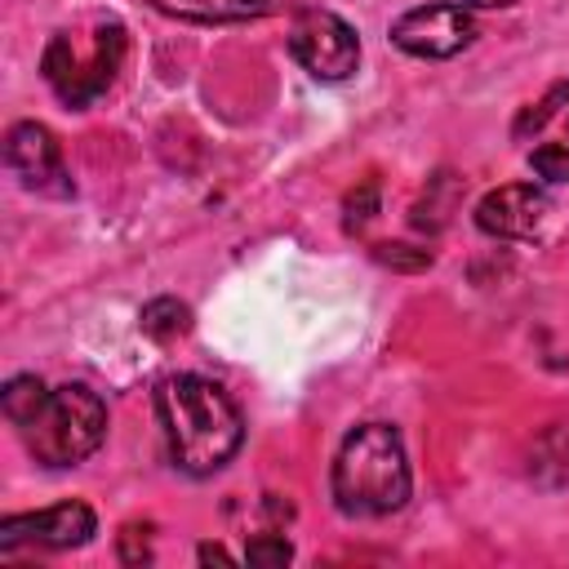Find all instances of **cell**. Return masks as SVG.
Returning <instances> with one entry per match:
<instances>
[{"instance_id":"obj_14","label":"cell","mask_w":569,"mask_h":569,"mask_svg":"<svg viewBox=\"0 0 569 569\" xmlns=\"http://www.w3.org/2000/svg\"><path fill=\"white\" fill-rule=\"evenodd\" d=\"M560 102H569V80H565V84H556V89H551V93H547L538 107L520 111V120H516V138H529V133H538V129H542V124L556 116V107H560Z\"/></svg>"},{"instance_id":"obj_18","label":"cell","mask_w":569,"mask_h":569,"mask_svg":"<svg viewBox=\"0 0 569 569\" xmlns=\"http://www.w3.org/2000/svg\"><path fill=\"white\" fill-rule=\"evenodd\" d=\"M200 560H204V565H231V556H227L222 547H213V542L200 547Z\"/></svg>"},{"instance_id":"obj_7","label":"cell","mask_w":569,"mask_h":569,"mask_svg":"<svg viewBox=\"0 0 569 569\" xmlns=\"http://www.w3.org/2000/svg\"><path fill=\"white\" fill-rule=\"evenodd\" d=\"M93 529H98L93 507L80 502V498H67V502H53L44 511H27V516L0 520V551H18V547H49V551L84 547L93 538Z\"/></svg>"},{"instance_id":"obj_15","label":"cell","mask_w":569,"mask_h":569,"mask_svg":"<svg viewBox=\"0 0 569 569\" xmlns=\"http://www.w3.org/2000/svg\"><path fill=\"white\" fill-rule=\"evenodd\" d=\"M529 164H533V173H538L542 182H569V147H560V142L538 147V151L529 156Z\"/></svg>"},{"instance_id":"obj_13","label":"cell","mask_w":569,"mask_h":569,"mask_svg":"<svg viewBox=\"0 0 569 569\" xmlns=\"http://www.w3.org/2000/svg\"><path fill=\"white\" fill-rule=\"evenodd\" d=\"M244 560L249 565H289L293 560V547H289L284 533H258V538H249Z\"/></svg>"},{"instance_id":"obj_11","label":"cell","mask_w":569,"mask_h":569,"mask_svg":"<svg viewBox=\"0 0 569 569\" xmlns=\"http://www.w3.org/2000/svg\"><path fill=\"white\" fill-rule=\"evenodd\" d=\"M44 400H49V387H44L36 373H18V378H9L4 391H0L4 418H9L13 427H27V422L44 409Z\"/></svg>"},{"instance_id":"obj_12","label":"cell","mask_w":569,"mask_h":569,"mask_svg":"<svg viewBox=\"0 0 569 569\" xmlns=\"http://www.w3.org/2000/svg\"><path fill=\"white\" fill-rule=\"evenodd\" d=\"M138 320H142V333H147V338L173 342V338H182V333L191 329V307L178 302V298H151Z\"/></svg>"},{"instance_id":"obj_17","label":"cell","mask_w":569,"mask_h":569,"mask_svg":"<svg viewBox=\"0 0 569 569\" xmlns=\"http://www.w3.org/2000/svg\"><path fill=\"white\" fill-rule=\"evenodd\" d=\"M373 200H378V187L373 182H365L360 191H351L347 196V227H365L369 213H373Z\"/></svg>"},{"instance_id":"obj_6","label":"cell","mask_w":569,"mask_h":569,"mask_svg":"<svg viewBox=\"0 0 569 569\" xmlns=\"http://www.w3.org/2000/svg\"><path fill=\"white\" fill-rule=\"evenodd\" d=\"M471 40H476V18H471V9H462L453 0L405 9L391 22V44L413 58H453Z\"/></svg>"},{"instance_id":"obj_9","label":"cell","mask_w":569,"mask_h":569,"mask_svg":"<svg viewBox=\"0 0 569 569\" xmlns=\"http://www.w3.org/2000/svg\"><path fill=\"white\" fill-rule=\"evenodd\" d=\"M551 213V200L542 187L533 182H511V187H498L489 191L480 204H476V227L485 236H498V240H533L542 231Z\"/></svg>"},{"instance_id":"obj_4","label":"cell","mask_w":569,"mask_h":569,"mask_svg":"<svg viewBox=\"0 0 569 569\" xmlns=\"http://www.w3.org/2000/svg\"><path fill=\"white\" fill-rule=\"evenodd\" d=\"M120 58H124V27L120 22H107V27H98V36H93V49L89 53H76V44H71V36L67 31H58L53 40H49V49H44V80L58 89V98L62 102H71V107H84V102H93L107 84H111V76H116V67H120Z\"/></svg>"},{"instance_id":"obj_1","label":"cell","mask_w":569,"mask_h":569,"mask_svg":"<svg viewBox=\"0 0 569 569\" xmlns=\"http://www.w3.org/2000/svg\"><path fill=\"white\" fill-rule=\"evenodd\" d=\"M156 413H160V427L169 440V458L187 476L222 471L244 440V422H240L236 400L200 373L164 378L156 387Z\"/></svg>"},{"instance_id":"obj_3","label":"cell","mask_w":569,"mask_h":569,"mask_svg":"<svg viewBox=\"0 0 569 569\" xmlns=\"http://www.w3.org/2000/svg\"><path fill=\"white\" fill-rule=\"evenodd\" d=\"M22 436H27V449L36 453V462H44V467H76V462H84L102 445V436H107V405L84 382H67V387L49 391L44 409L22 427Z\"/></svg>"},{"instance_id":"obj_5","label":"cell","mask_w":569,"mask_h":569,"mask_svg":"<svg viewBox=\"0 0 569 569\" xmlns=\"http://www.w3.org/2000/svg\"><path fill=\"white\" fill-rule=\"evenodd\" d=\"M289 53L307 67V76L316 80H347L360 62V40L356 31L329 13V9H298L293 27H289Z\"/></svg>"},{"instance_id":"obj_10","label":"cell","mask_w":569,"mask_h":569,"mask_svg":"<svg viewBox=\"0 0 569 569\" xmlns=\"http://www.w3.org/2000/svg\"><path fill=\"white\" fill-rule=\"evenodd\" d=\"M151 4L182 22H253L271 13L276 0H151Z\"/></svg>"},{"instance_id":"obj_16","label":"cell","mask_w":569,"mask_h":569,"mask_svg":"<svg viewBox=\"0 0 569 569\" xmlns=\"http://www.w3.org/2000/svg\"><path fill=\"white\" fill-rule=\"evenodd\" d=\"M120 556H124L129 565L151 560V525H124V533H120Z\"/></svg>"},{"instance_id":"obj_2","label":"cell","mask_w":569,"mask_h":569,"mask_svg":"<svg viewBox=\"0 0 569 569\" xmlns=\"http://www.w3.org/2000/svg\"><path fill=\"white\" fill-rule=\"evenodd\" d=\"M329 485H333V502L342 516L369 520V516L400 511L413 489L400 431L391 422H360L342 440Z\"/></svg>"},{"instance_id":"obj_8","label":"cell","mask_w":569,"mask_h":569,"mask_svg":"<svg viewBox=\"0 0 569 569\" xmlns=\"http://www.w3.org/2000/svg\"><path fill=\"white\" fill-rule=\"evenodd\" d=\"M4 160H9V169L18 173V182H22L27 191H40V196H71V178H67L58 138H53L44 124H36V120L13 124L9 138H4Z\"/></svg>"},{"instance_id":"obj_19","label":"cell","mask_w":569,"mask_h":569,"mask_svg":"<svg viewBox=\"0 0 569 569\" xmlns=\"http://www.w3.org/2000/svg\"><path fill=\"white\" fill-rule=\"evenodd\" d=\"M453 4H462V9H507L516 0H453Z\"/></svg>"}]
</instances>
